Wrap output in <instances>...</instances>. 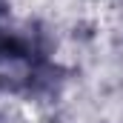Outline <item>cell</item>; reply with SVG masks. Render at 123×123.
<instances>
[{"label": "cell", "mask_w": 123, "mask_h": 123, "mask_svg": "<svg viewBox=\"0 0 123 123\" xmlns=\"http://www.w3.org/2000/svg\"><path fill=\"white\" fill-rule=\"evenodd\" d=\"M0 86L14 94H37L52 86V66L31 26L0 20Z\"/></svg>", "instance_id": "cell-1"}]
</instances>
